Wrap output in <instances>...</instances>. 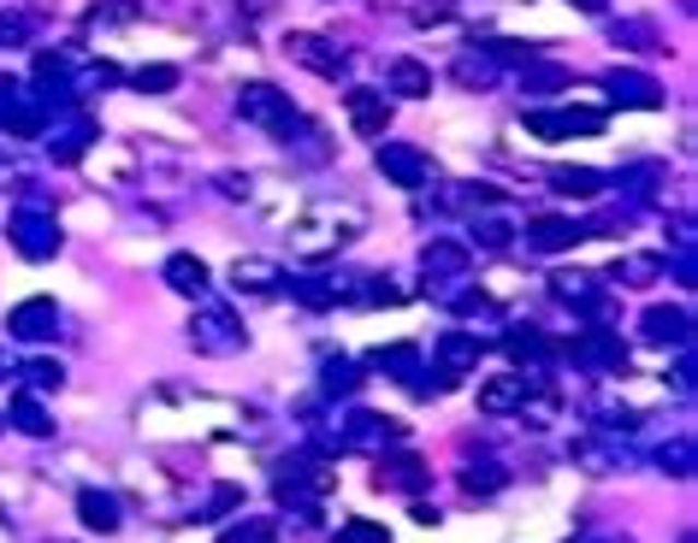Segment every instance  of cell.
<instances>
[{
    "label": "cell",
    "mask_w": 698,
    "mask_h": 543,
    "mask_svg": "<svg viewBox=\"0 0 698 543\" xmlns=\"http://www.w3.org/2000/svg\"><path fill=\"white\" fill-rule=\"evenodd\" d=\"M456 479H462V491H468V496H498V491H509V467L503 461H468Z\"/></svg>",
    "instance_id": "cell-30"
},
{
    "label": "cell",
    "mask_w": 698,
    "mask_h": 543,
    "mask_svg": "<svg viewBox=\"0 0 698 543\" xmlns=\"http://www.w3.org/2000/svg\"><path fill=\"white\" fill-rule=\"evenodd\" d=\"M130 90H137V95H172V90H178V66H137V71H130Z\"/></svg>",
    "instance_id": "cell-35"
},
{
    "label": "cell",
    "mask_w": 698,
    "mask_h": 543,
    "mask_svg": "<svg viewBox=\"0 0 698 543\" xmlns=\"http://www.w3.org/2000/svg\"><path fill=\"white\" fill-rule=\"evenodd\" d=\"M468 267H474V248L462 237H432L427 248H420V272H427V284H439V290L462 284Z\"/></svg>",
    "instance_id": "cell-9"
},
{
    "label": "cell",
    "mask_w": 698,
    "mask_h": 543,
    "mask_svg": "<svg viewBox=\"0 0 698 543\" xmlns=\"http://www.w3.org/2000/svg\"><path fill=\"white\" fill-rule=\"evenodd\" d=\"M243 343H249V331H243V319L231 314V307H220V302L196 307V319H190V349L196 355L225 361V355H243Z\"/></svg>",
    "instance_id": "cell-3"
},
{
    "label": "cell",
    "mask_w": 698,
    "mask_h": 543,
    "mask_svg": "<svg viewBox=\"0 0 698 543\" xmlns=\"http://www.w3.org/2000/svg\"><path fill=\"white\" fill-rule=\"evenodd\" d=\"M468 248H486V255H509V248H515V225H509V219H498L491 208H479L474 213V243Z\"/></svg>",
    "instance_id": "cell-29"
},
{
    "label": "cell",
    "mask_w": 698,
    "mask_h": 543,
    "mask_svg": "<svg viewBox=\"0 0 698 543\" xmlns=\"http://www.w3.org/2000/svg\"><path fill=\"white\" fill-rule=\"evenodd\" d=\"M284 54H290L302 71H314V78H344V66H349L344 48H331L326 36H309V31H290V36H284Z\"/></svg>",
    "instance_id": "cell-12"
},
{
    "label": "cell",
    "mask_w": 698,
    "mask_h": 543,
    "mask_svg": "<svg viewBox=\"0 0 698 543\" xmlns=\"http://www.w3.org/2000/svg\"><path fill=\"white\" fill-rule=\"evenodd\" d=\"M569 455H574V467H586V473H616V467H621V455L609 444H598V437H580Z\"/></svg>",
    "instance_id": "cell-36"
},
{
    "label": "cell",
    "mask_w": 698,
    "mask_h": 543,
    "mask_svg": "<svg viewBox=\"0 0 698 543\" xmlns=\"http://www.w3.org/2000/svg\"><path fill=\"white\" fill-rule=\"evenodd\" d=\"M344 113H349V125H356V137H368V142H380L391 130V101L380 90H349Z\"/></svg>",
    "instance_id": "cell-16"
},
{
    "label": "cell",
    "mask_w": 698,
    "mask_h": 543,
    "mask_svg": "<svg viewBox=\"0 0 698 543\" xmlns=\"http://www.w3.org/2000/svg\"><path fill=\"white\" fill-rule=\"evenodd\" d=\"M7 414H12V425H19L24 437H54V414L42 408V396H36V390H19Z\"/></svg>",
    "instance_id": "cell-28"
},
{
    "label": "cell",
    "mask_w": 698,
    "mask_h": 543,
    "mask_svg": "<svg viewBox=\"0 0 698 543\" xmlns=\"http://www.w3.org/2000/svg\"><path fill=\"white\" fill-rule=\"evenodd\" d=\"M220 189H225V196H249V178H237V172H225V178H220Z\"/></svg>",
    "instance_id": "cell-46"
},
{
    "label": "cell",
    "mask_w": 698,
    "mask_h": 543,
    "mask_svg": "<svg viewBox=\"0 0 698 543\" xmlns=\"http://www.w3.org/2000/svg\"><path fill=\"white\" fill-rule=\"evenodd\" d=\"M562 355H569L580 373H592V378H621L628 373V343H621L616 331H604V326L574 331L569 343H562Z\"/></svg>",
    "instance_id": "cell-5"
},
{
    "label": "cell",
    "mask_w": 698,
    "mask_h": 543,
    "mask_svg": "<svg viewBox=\"0 0 698 543\" xmlns=\"http://www.w3.org/2000/svg\"><path fill=\"white\" fill-rule=\"evenodd\" d=\"M592 543H633L628 532H604V538H592Z\"/></svg>",
    "instance_id": "cell-47"
},
{
    "label": "cell",
    "mask_w": 698,
    "mask_h": 543,
    "mask_svg": "<svg viewBox=\"0 0 698 543\" xmlns=\"http://www.w3.org/2000/svg\"><path fill=\"white\" fill-rule=\"evenodd\" d=\"M527 130L545 142H569V137H598L604 130V107H533Z\"/></svg>",
    "instance_id": "cell-6"
},
{
    "label": "cell",
    "mask_w": 698,
    "mask_h": 543,
    "mask_svg": "<svg viewBox=\"0 0 698 543\" xmlns=\"http://www.w3.org/2000/svg\"><path fill=\"white\" fill-rule=\"evenodd\" d=\"M403 437H409V425H403V420H385V414H368V408H356V414L344 420L338 444H344V449H391V444H403Z\"/></svg>",
    "instance_id": "cell-10"
},
{
    "label": "cell",
    "mask_w": 698,
    "mask_h": 543,
    "mask_svg": "<svg viewBox=\"0 0 698 543\" xmlns=\"http://www.w3.org/2000/svg\"><path fill=\"white\" fill-rule=\"evenodd\" d=\"M663 272V255H621L616 267H609V284H621V290H645V284H658Z\"/></svg>",
    "instance_id": "cell-27"
},
{
    "label": "cell",
    "mask_w": 698,
    "mask_h": 543,
    "mask_svg": "<svg viewBox=\"0 0 698 543\" xmlns=\"http://www.w3.org/2000/svg\"><path fill=\"white\" fill-rule=\"evenodd\" d=\"M592 290H598V278H586V272H557V278H550V296H557V302H586L592 296Z\"/></svg>",
    "instance_id": "cell-39"
},
{
    "label": "cell",
    "mask_w": 698,
    "mask_h": 543,
    "mask_svg": "<svg viewBox=\"0 0 698 543\" xmlns=\"http://www.w3.org/2000/svg\"><path fill=\"white\" fill-rule=\"evenodd\" d=\"M113 83H119V66H113V60H95L90 71H83V90H113Z\"/></svg>",
    "instance_id": "cell-42"
},
{
    "label": "cell",
    "mask_w": 698,
    "mask_h": 543,
    "mask_svg": "<svg viewBox=\"0 0 698 543\" xmlns=\"http://www.w3.org/2000/svg\"><path fill=\"white\" fill-rule=\"evenodd\" d=\"M7 237H12V248H19L24 260H54L60 255V219H54V208L42 196H24V208L12 213V225H7Z\"/></svg>",
    "instance_id": "cell-2"
},
{
    "label": "cell",
    "mask_w": 698,
    "mask_h": 543,
    "mask_svg": "<svg viewBox=\"0 0 698 543\" xmlns=\"http://www.w3.org/2000/svg\"><path fill=\"white\" fill-rule=\"evenodd\" d=\"M604 90H609L616 107H639V113H658L663 107V83L645 78V71H609Z\"/></svg>",
    "instance_id": "cell-15"
},
{
    "label": "cell",
    "mask_w": 698,
    "mask_h": 543,
    "mask_svg": "<svg viewBox=\"0 0 698 543\" xmlns=\"http://www.w3.org/2000/svg\"><path fill=\"white\" fill-rule=\"evenodd\" d=\"M373 166H380L397 189H427V184H432V154L415 149V142H385V137H380V149H373Z\"/></svg>",
    "instance_id": "cell-7"
},
{
    "label": "cell",
    "mask_w": 698,
    "mask_h": 543,
    "mask_svg": "<svg viewBox=\"0 0 698 543\" xmlns=\"http://www.w3.org/2000/svg\"><path fill=\"white\" fill-rule=\"evenodd\" d=\"M7 378H12V361H7V349H0V385H7Z\"/></svg>",
    "instance_id": "cell-48"
},
{
    "label": "cell",
    "mask_w": 698,
    "mask_h": 543,
    "mask_svg": "<svg viewBox=\"0 0 698 543\" xmlns=\"http://www.w3.org/2000/svg\"><path fill=\"white\" fill-rule=\"evenodd\" d=\"M527 385H533V378H521V373L479 378V414H491V420L515 414V408H521V396H527Z\"/></svg>",
    "instance_id": "cell-20"
},
{
    "label": "cell",
    "mask_w": 698,
    "mask_h": 543,
    "mask_svg": "<svg viewBox=\"0 0 698 543\" xmlns=\"http://www.w3.org/2000/svg\"><path fill=\"white\" fill-rule=\"evenodd\" d=\"M651 461H658V467H663L668 479H693V437L680 432L675 444H663L658 455H651Z\"/></svg>",
    "instance_id": "cell-38"
},
{
    "label": "cell",
    "mask_w": 698,
    "mask_h": 543,
    "mask_svg": "<svg viewBox=\"0 0 698 543\" xmlns=\"http://www.w3.org/2000/svg\"><path fill=\"white\" fill-rule=\"evenodd\" d=\"M550 189L569 196V201H598L609 189V178H604V172H592V166H557V172H550Z\"/></svg>",
    "instance_id": "cell-26"
},
{
    "label": "cell",
    "mask_w": 698,
    "mask_h": 543,
    "mask_svg": "<svg viewBox=\"0 0 698 543\" xmlns=\"http://www.w3.org/2000/svg\"><path fill=\"white\" fill-rule=\"evenodd\" d=\"M338 543H391V532L380 520H344L338 526Z\"/></svg>",
    "instance_id": "cell-41"
},
{
    "label": "cell",
    "mask_w": 698,
    "mask_h": 543,
    "mask_svg": "<svg viewBox=\"0 0 698 543\" xmlns=\"http://www.w3.org/2000/svg\"><path fill=\"white\" fill-rule=\"evenodd\" d=\"M7 337H19V343H48V337H60V307H54V296H31V302L12 307Z\"/></svg>",
    "instance_id": "cell-11"
},
{
    "label": "cell",
    "mask_w": 698,
    "mask_h": 543,
    "mask_svg": "<svg viewBox=\"0 0 698 543\" xmlns=\"http://www.w3.org/2000/svg\"><path fill=\"white\" fill-rule=\"evenodd\" d=\"M237 119L255 125V130H272V137H290L296 130V101H290L279 83H243L237 90Z\"/></svg>",
    "instance_id": "cell-4"
},
{
    "label": "cell",
    "mask_w": 698,
    "mask_h": 543,
    "mask_svg": "<svg viewBox=\"0 0 698 543\" xmlns=\"http://www.w3.org/2000/svg\"><path fill=\"white\" fill-rule=\"evenodd\" d=\"M12 378H24V390H36V396H60L66 390V366L60 361H24V366H12Z\"/></svg>",
    "instance_id": "cell-32"
},
{
    "label": "cell",
    "mask_w": 698,
    "mask_h": 543,
    "mask_svg": "<svg viewBox=\"0 0 698 543\" xmlns=\"http://www.w3.org/2000/svg\"><path fill=\"white\" fill-rule=\"evenodd\" d=\"M231 290L237 296H279L284 290V267L279 260H260V255H243V260H231Z\"/></svg>",
    "instance_id": "cell-14"
},
{
    "label": "cell",
    "mask_w": 698,
    "mask_h": 543,
    "mask_svg": "<svg viewBox=\"0 0 698 543\" xmlns=\"http://www.w3.org/2000/svg\"><path fill=\"white\" fill-rule=\"evenodd\" d=\"M225 543H279V520H237Z\"/></svg>",
    "instance_id": "cell-40"
},
{
    "label": "cell",
    "mask_w": 698,
    "mask_h": 543,
    "mask_svg": "<svg viewBox=\"0 0 698 543\" xmlns=\"http://www.w3.org/2000/svg\"><path fill=\"white\" fill-rule=\"evenodd\" d=\"M284 290L296 296L309 314H326V307H338V302H349V284H338V278H319V272H309V278H284Z\"/></svg>",
    "instance_id": "cell-22"
},
{
    "label": "cell",
    "mask_w": 698,
    "mask_h": 543,
    "mask_svg": "<svg viewBox=\"0 0 698 543\" xmlns=\"http://www.w3.org/2000/svg\"><path fill=\"white\" fill-rule=\"evenodd\" d=\"M95 19L130 24V19H142V7H137V0H101V7H95Z\"/></svg>",
    "instance_id": "cell-44"
},
{
    "label": "cell",
    "mask_w": 698,
    "mask_h": 543,
    "mask_svg": "<svg viewBox=\"0 0 698 543\" xmlns=\"http://www.w3.org/2000/svg\"><path fill=\"white\" fill-rule=\"evenodd\" d=\"M24 36H31V31H24V19H12V12H0V48H19Z\"/></svg>",
    "instance_id": "cell-45"
},
{
    "label": "cell",
    "mask_w": 698,
    "mask_h": 543,
    "mask_svg": "<svg viewBox=\"0 0 698 543\" xmlns=\"http://www.w3.org/2000/svg\"><path fill=\"white\" fill-rule=\"evenodd\" d=\"M479 349H486V343H479V331H444L439 343H432V361H439V373L456 385L462 373H474V366H479Z\"/></svg>",
    "instance_id": "cell-17"
},
{
    "label": "cell",
    "mask_w": 698,
    "mask_h": 543,
    "mask_svg": "<svg viewBox=\"0 0 698 543\" xmlns=\"http://www.w3.org/2000/svg\"><path fill=\"white\" fill-rule=\"evenodd\" d=\"M160 278H166V284L178 290V296H196V302L213 290V272H208V260H201V255H166Z\"/></svg>",
    "instance_id": "cell-21"
},
{
    "label": "cell",
    "mask_w": 698,
    "mask_h": 543,
    "mask_svg": "<svg viewBox=\"0 0 698 543\" xmlns=\"http://www.w3.org/2000/svg\"><path fill=\"white\" fill-rule=\"evenodd\" d=\"M385 95H403V101H427V95H432V66H420L415 54H403V60H391V71H385Z\"/></svg>",
    "instance_id": "cell-23"
},
{
    "label": "cell",
    "mask_w": 698,
    "mask_h": 543,
    "mask_svg": "<svg viewBox=\"0 0 698 543\" xmlns=\"http://www.w3.org/2000/svg\"><path fill=\"white\" fill-rule=\"evenodd\" d=\"M574 7H580V12H604V0H574Z\"/></svg>",
    "instance_id": "cell-49"
},
{
    "label": "cell",
    "mask_w": 698,
    "mask_h": 543,
    "mask_svg": "<svg viewBox=\"0 0 698 543\" xmlns=\"http://www.w3.org/2000/svg\"><path fill=\"white\" fill-rule=\"evenodd\" d=\"M361 373H368V366L331 355L326 366H319V396H356V390H361Z\"/></svg>",
    "instance_id": "cell-33"
},
{
    "label": "cell",
    "mask_w": 698,
    "mask_h": 543,
    "mask_svg": "<svg viewBox=\"0 0 698 543\" xmlns=\"http://www.w3.org/2000/svg\"><path fill=\"white\" fill-rule=\"evenodd\" d=\"M368 373H385L397 385H409V378H420V343H380L368 355Z\"/></svg>",
    "instance_id": "cell-24"
},
{
    "label": "cell",
    "mask_w": 698,
    "mask_h": 543,
    "mask_svg": "<svg viewBox=\"0 0 698 543\" xmlns=\"http://www.w3.org/2000/svg\"><path fill=\"white\" fill-rule=\"evenodd\" d=\"M368 231V208L361 201H338V196H319L309 201V213L296 219V231H290V248H296L302 260H331L344 255L349 243Z\"/></svg>",
    "instance_id": "cell-1"
},
{
    "label": "cell",
    "mask_w": 698,
    "mask_h": 543,
    "mask_svg": "<svg viewBox=\"0 0 698 543\" xmlns=\"http://www.w3.org/2000/svg\"><path fill=\"white\" fill-rule=\"evenodd\" d=\"M231 508H243V491L237 484H220V491L208 496V520H220V514H231Z\"/></svg>",
    "instance_id": "cell-43"
},
{
    "label": "cell",
    "mask_w": 698,
    "mask_h": 543,
    "mask_svg": "<svg viewBox=\"0 0 698 543\" xmlns=\"http://www.w3.org/2000/svg\"><path fill=\"white\" fill-rule=\"evenodd\" d=\"M515 237L527 243V255H562V248L586 243L592 231L580 225V219H562V213H539V219H527V225H521Z\"/></svg>",
    "instance_id": "cell-8"
},
{
    "label": "cell",
    "mask_w": 698,
    "mask_h": 543,
    "mask_svg": "<svg viewBox=\"0 0 698 543\" xmlns=\"http://www.w3.org/2000/svg\"><path fill=\"white\" fill-rule=\"evenodd\" d=\"M78 520L90 526V532L113 538V532L125 526V508H119V496H113V491H95V484H83V491H78Z\"/></svg>",
    "instance_id": "cell-19"
},
{
    "label": "cell",
    "mask_w": 698,
    "mask_h": 543,
    "mask_svg": "<svg viewBox=\"0 0 698 543\" xmlns=\"http://www.w3.org/2000/svg\"><path fill=\"white\" fill-rule=\"evenodd\" d=\"M639 337H645V343H663V349H687L693 343V314L687 307H645V314H639Z\"/></svg>",
    "instance_id": "cell-13"
},
{
    "label": "cell",
    "mask_w": 698,
    "mask_h": 543,
    "mask_svg": "<svg viewBox=\"0 0 698 543\" xmlns=\"http://www.w3.org/2000/svg\"><path fill=\"white\" fill-rule=\"evenodd\" d=\"M479 54H486L491 66H533V60H539V42H521V36H491V42H479Z\"/></svg>",
    "instance_id": "cell-34"
},
{
    "label": "cell",
    "mask_w": 698,
    "mask_h": 543,
    "mask_svg": "<svg viewBox=\"0 0 698 543\" xmlns=\"http://www.w3.org/2000/svg\"><path fill=\"white\" fill-rule=\"evenodd\" d=\"M373 484H380V491L420 496V491L432 484V467L420 461V455H385V461H380V479H373Z\"/></svg>",
    "instance_id": "cell-18"
},
{
    "label": "cell",
    "mask_w": 698,
    "mask_h": 543,
    "mask_svg": "<svg viewBox=\"0 0 698 543\" xmlns=\"http://www.w3.org/2000/svg\"><path fill=\"white\" fill-rule=\"evenodd\" d=\"M503 349H509V361H515V366H545L550 355H557L539 326H509L503 331Z\"/></svg>",
    "instance_id": "cell-25"
},
{
    "label": "cell",
    "mask_w": 698,
    "mask_h": 543,
    "mask_svg": "<svg viewBox=\"0 0 698 543\" xmlns=\"http://www.w3.org/2000/svg\"><path fill=\"white\" fill-rule=\"evenodd\" d=\"M521 90H527V95L569 90V71H562V66H545V60H533V66H521Z\"/></svg>",
    "instance_id": "cell-37"
},
{
    "label": "cell",
    "mask_w": 698,
    "mask_h": 543,
    "mask_svg": "<svg viewBox=\"0 0 698 543\" xmlns=\"http://www.w3.org/2000/svg\"><path fill=\"white\" fill-rule=\"evenodd\" d=\"M498 71H503V66H491L479 48H462V60L450 66V78H456L462 90H491V83H498Z\"/></svg>",
    "instance_id": "cell-31"
}]
</instances>
